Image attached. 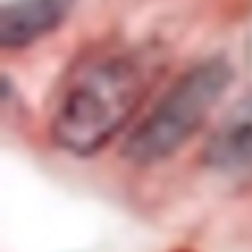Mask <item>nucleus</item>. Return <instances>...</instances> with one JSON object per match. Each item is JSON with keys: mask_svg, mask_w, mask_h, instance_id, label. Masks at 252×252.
Here are the masks:
<instances>
[{"mask_svg": "<svg viewBox=\"0 0 252 252\" xmlns=\"http://www.w3.org/2000/svg\"><path fill=\"white\" fill-rule=\"evenodd\" d=\"M230 82L232 69L225 60H208L188 69L136 126L124 156L131 163L149 166L176 154L205 124Z\"/></svg>", "mask_w": 252, "mask_h": 252, "instance_id": "nucleus-2", "label": "nucleus"}, {"mask_svg": "<svg viewBox=\"0 0 252 252\" xmlns=\"http://www.w3.org/2000/svg\"><path fill=\"white\" fill-rule=\"evenodd\" d=\"M156 74V60L134 50L99 52L79 62L52 109L55 144L74 156H89L106 146L134 116Z\"/></svg>", "mask_w": 252, "mask_h": 252, "instance_id": "nucleus-1", "label": "nucleus"}, {"mask_svg": "<svg viewBox=\"0 0 252 252\" xmlns=\"http://www.w3.org/2000/svg\"><path fill=\"white\" fill-rule=\"evenodd\" d=\"M205 163L222 173L252 171V96L232 106L205 144Z\"/></svg>", "mask_w": 252, "mask_h": 252, "instance_id": "nucleus-3", "label": "nucleus"}, {"mask_svg": "<svg viewBox=\"0 0 252 252\" xmlns=\"http://www.w3.org/2000/svg\"><path fill=\"white\" fill-rule=\"evenodd\" d=\"M74 0H15L0 13V45L28 47L52 32L72 10Z\"/></svg>", "mask_w": 252, "mask_h": 252, "instance_id": "nucleus-4", "label": "nucleus"}]
</instances>
